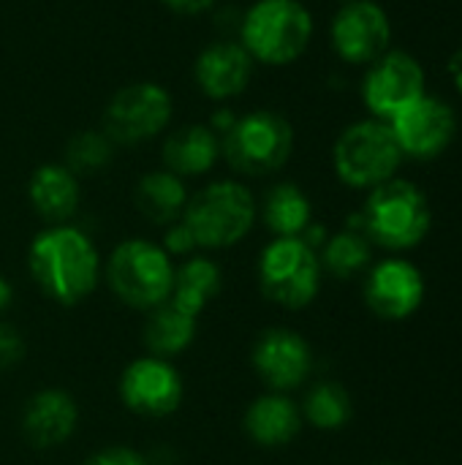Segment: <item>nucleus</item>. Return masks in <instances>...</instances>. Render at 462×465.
Listing matches in <instances>:
<instances>
[{"mask_svg":"<svg viewBox=\"0 0 462 465\" xmlns=\"http://www.w3.org/2000/svg\"><path fill=\"white\" fill-rule=\"evenodd\" d=\"M259 218L256 196L237 180H215L185 204L182 223L204 251H223L251 234Z\"/></svg>","mask_w":462,"mask_h":465,"instance_id":"nucleus-3","label":"nucleus"},{"mask_svg":"<svg viewBox=\"0 0 462 465\" xmlns=\"http://www.w3.org/2000/svg\"><path fill=\"white\" fill-rule=\"evenodd\" d=\"M79 425V406L71 392L49 387L38 390L22 411V433L35 450L65 444Z\"/></svg>","mask_w":462,"mask_h":465,"instance_id":"nucleus-16","label":"nucleus"},{"mask_svg":"<svg viewBox=\"0 0 462 465\" xmlns=\"http://www.w3.org/2000/svg\"><path fill=\"white\" fill-rule=\"evenodd\" d=\"M370 245L373 242L362 232H354V229L338 232L324 242V248L319 253L321 270H327L335 278H354L362 270H368L370 253H373Z\"/></svg>","mask_w":462,"mask_h":465,"instance_id":"nucleus-26","label":"nucleus"},{"mask_svg":"<svg viewBox=\"0 0 462 465\" xmlns=\"http://www.w3.org/2000/svg\"><path fill=\"white\" fill-rule=\"evenodd\" d=\"M261 221L275 237H300L313 223V207L305 191L294 183H278L267 191Z\"/></svg>","mask_w":462,"mask_h":465,"instance_id":"nucleus-24","label":"nucleus"},{"mask_svg":"<svg viewBox=\"0 0 462 465\" xmlns=\"http://www.w3.org/2000/svg\"><path fill=\"white\" fill-rule=\"evenodd\" d=\"M381 465H398V463H381Z\"/></svg>","mask_w":462,"mask_h":465,"instance_id":"nucleus-34","label":"nucleus"},{"mask_svg":"<svg viewBox=\"0 0 462 465\" xmlns=\"http://www.w3.org/2000/svg\"><path fill=\"white\" fill-rule=\"evenodd\" d=\"M169 11H174V14H185V16H191V14H202V11H207V8H212L215 5V0H161Z\"/></svg>","mask_w":462,"mask_h":465,"instance_id":"nucleus-31","label":"nucleus"},{"mask_svg":"<svg viewBox=\"0 0 462 465\" xmlns=\"http://www.w3.org/2000/svg\"><path fill=\"white\" fill-rule=\"evenodd\" d=\"M196 327H199V319L177 311L172 302L163 300L155 311L147 313V322H144L147 354L166 357V360L182 354L196 341Z\"/></svg>","mask_w":462,"mask_h":465,"instance_id":"nucleus-23","label":"nucleus"},{"mask_svg":"<svg viewBox=\"0 0 462 465\" xmlns=\"http://www.w3.org/2000/svg\"><path fill=\"white\" fill-rule=\"evenodd\" d=\"M188 188L185 180L172 174L169 169L147 172L133 191L136 210L155 226H172L182 218L188 204Z\"/></svg>","mask_w":462,"mask_h":465,"instance_id":"nucleus-21","label":"nucleus"},{"mask_svg":"<svg viewBox=\"0 0 462 465\" xmlns=\"http://www.w3.org/2000/svg\"><path fill=\"white\" fill-rule=\"evenodd\" d=\"M253 371L272 392H291L313 373L310 343L289 327H272L253 346Z\"/></svg>","mask_w":462,"mask_h":465,"instance_id":"nucleus-12","label":"nucleus"},{"mask_svg":"<svg viewBox=\"0 0 462 465\" xmlns=\"http://www.w3.org/2000/svg\"><path fill=\"white\" fill-rule=\"evenodd\" d=\"M368 308L387 322H403L414 316L425 302V278L408 259L389 256L378 262L365 281Z\"/></svg>","mask_w":462,"mask_h":465,"instance_id":"nucleus-15","label":"nucleus"},{"mask_svg":"<svg viewBox=\"0 0 462 465\" xmlns=\"http://www.w3.org/2000/svg\"><path fill=\"white\" fill-rule=\"evenodd\" d=\"M302 411L286 392L259 395L242 417L248 439L264 450H280L291 444L302 430Z\"/></svg>","mask_w":462,"mask_h":465,"instance_id":"nucleus-18","label":"nucleus"},{"mask_svg":"<svg viewBox=\"0 0 462 465\" xmlns=\"http://www.w3.org/2000/svg\"><path fill=\"white\" fill-rule=\"evenodd\" d=\"M313 38V16L300 0H256L240 19V44L253 63L289 65Z\"/></svg>","mask_w":462,"mask_h":465,"instance_id":"nucleus-4","label":"nucleus"},{"mask_svg":"<svg viewBox=\"0 0 462 465\" xmlns=\"http://www.w3.org/2000/svg\"><path fill=\"white\" fill-rule=\"evenodd\" d=\"M359 221L362 234L370 242L400 253L417 248L430 234L433 213L422 188L408 180L392 177L370 191Z\"/></svg>","mask_w":462,"mask_h":465,"instance_id":"nucleus-2","label":"nucleus"},{"mask_svg":"<svg viewBox=\"0 0 462 465\" xmlns=\"http://www.w3.org/2000/svg\"><path fill=\"white\" fill-rule=\"evenodd\" d=\"M84 465H152L150 458H144L142 452L123 447V444H112V447H101L95 450Z\"/></svg>","mask_w":462,"mask_h":465,"instance_id":"nucleus-28","label":"nucleus"},{"mask_svg":"<svg viewBox=\"0 0 462 465\" xmlns=\"http://www.w3.org/2000/svg\"><path fill=\"white\" fill-rule=\"evenodd\" d=\"M392 38L387 11L373 0H351L332 19V46L346 63H376Z\"/></svg>","mask_w":462,"mask_h":465,"instance_id":"nucleus-14","label":"nucleus"},{"mask_svg":"<svg viewBox=\"0 0 462 465\" xmlns=\"http://www.w3.org/2000/svg\"><path fill=\"white\" fill-rule=\"evenodd\" d=\"M302 420L308 425H313L316 430H340L351 422L354 414V403L351 395L335 384V381H319L308 390L305 403H302Z\"/></svg>","mask_w":462,"mask_h":465,"instance_id":"nucleus-25","label":"nucleus"},{"mask_svg":"<svg viewBox=\"0 0 462 465\" xmlns=\"http://www.w3.org/2000/svg\"><path fill=\"white\" fill-rule=\"evenodd\" d=\"M25 357V341L16 327L0 322V371H8L19 365Z\"/></svg>","mask_w":462,"mask_h":465,"instance_id":"nucleus-30","label":"nucleus"},{"mask_svg":"<svg viewBox=\"0 0 462 465\" xmlns=\"http://www.w3.org/2000/svg\"><path fill=\"white\" fill-rule=\"evenodd\" d=\"M103 272L120 302L150 313L172 294L177 267L163 245L144 237H131L112 251Z\"/></svg>","mask_w":462,"mask_h":465,"instance_id":"nucleus-5","label":"nucleus"},{"mask_svg":"<svg viewBox=\"0 0 462 465\" xmlns=\"http://www.w3.org/2000/svg\"><path fill=\"white\" fill-rule=\"evenodd\" d=\"M294 150V128L278 112H248L221 136V155L237 174L264 177L286 166Z\"/></svg>","mask_w":462,"mask_h":465,"instance_id":"nucleus-6","label":"nucleus"},{"mask_svg":"<svg viewBox=\"0 0 462 465\" xmlns=\"http://www.w3.org/2000/svg\"><path fill=\"white\" fill-rule=\"evenodd\" d=\"M403 161L400 144L384 120H359L349 125L332 150L335 174L349 188H376L395 177Z\"/></svg>","mask_w":462,"mask_h":465,"instance_id":"nucleus-8","label":"nucleus"},{"mask_svg":"<svg viewBox=\"0 0 462 465\" xmlns=\"http://www.w3.org/2000/svg\"><path fill=\"white\" fill-rule=\"evenodd\" d=\"M172 123V95L152 82H136L117 90L103 112V134L114 144H142L155 139Z\"/></svg>","mask_w":462,"mask_h":465,"instance_id":"nucleus-9","label":"nucleus"},{"mask_svg":"<svg viewBox=\"0 0 462 465\" xmlns=\"http://www.w3.org/2000/svg\"><path fill=\"white\" fill-rule=\"evenodd\" d=\"M27 270L33 283L57 305H79L101 278V256L87 232L71 223L41 229L27 248Z\"/></svg>","mask_w":462,"mask_h":465,"instance_id":"nucleus-1","label":"nucleus"},{"mask_svg":"<svg viewBox=\"0 0 462 465\" xmlns=\"http://www.w3.org/2000/svg\"><path fill=\"white\" fill-rule=\"evenodd\" d=\"M79 177L65 163H44L30 174L27 199L49 226L68 223L79 210Z\"/></svg>","mask_w":462,"mask_h":465,"instance_id":"nucleus-19","label":"nucleus"},{"mask_svg":"<svg viewBox=\"0 0 462 465\" xmlns=\"http://www.w3.org/2000/svg\"><path fill=\"white\" fill-rule=\"evenodd\" d=\"M11 302H14V286H11V281L0 272V313H5V311L11 308Z\"/></svg>","mask_w":462,"mask_h":465,"instance_id":"nucleus-32","label":"nucleus"},{"mask_svg":"<svg viewBox=\"0 0 462 465\" xmlns=\"http://www.w3.org/2000/svg\"><path fill=\"white\" fill-rule=\"evenodd\" d=\"M321 259L300 237H275L259 256V286L280 308H308L321 289Z\"/></svg>","mask_w":462,"mask_h":465,"instance_id":"nucleus-7","label":"nucleus"},{"mask_svg":"<svg viewBox=\"0 0 462 465\" xmlns=\"http://www.w3.org/2000/svg\"><path fill=\"white\" fill-rule=\"evenodd\" d=\"M425 95V71L406 52L381 54L365 76L362 98L376 120H392Z\"/></svg>","mask_w":462,"mask_h":465,"instance_id":"nucleus-11","label":"nucleus"},{"mask_svg":"<svg viewBox=\"0 0 462 465\" xmlns=\"http://www.w3.org/2000/svg\"><path fill=\"white\" fill-rule=\"evenodd\" d=\"M196 84L212 101H229L245 93L253 76V57L237 41H215L196 57Z\"/></svg>","mask_w":462,"mask_h":465,"instance_id":"nucleus-17","label":"nucleus"},{"mask_svg":"<svg viewBox=\"0 0 462 465\" xmlns=\"http://www.w3.org/2000/svg\"><path fill=\"white\" fill-rule=\"evenodd\" d=\"M185 395L177 365L166 357L144 354L125 365L120 376V401L139 417H169L180 409Z\"/></svg>","mask_w":462,"mask_h":465,"instance_id":"nucleus-10","label":"nucleus"},{"mask_svg":"<svg viewBox=\"0 0 462 465\" xmlns=\"http://www.w3.org/2000/svg\"><path fill=\"white\" fill-rule=\"evenodd\" d=\"M196 240H193V234H191V229L182 223V221H177V223H172V226H166V234H163V251L172 256V259H188V256H193L196 253Z\"/></svg>","mask_w":462,"mask_h":465,"instance_id":"nucleus-29","label":"nucleus"},{"mask_svg":"<svg viewBox=\"0 0 462 465\" xmlns=\"http://www.w3.org/2000/svg\"><path fill=\"white\" fill-rule=\"evenodd\" d=\"M449 74H452V79H455V84H457L462 95V49L449 60Z\"/></svg>","mask_w":462,"mask_h":465,"instance_id":"nucleus-33","label":"nucleus"},{"mask_svg":"<svg viewBox=\"0 0 462 465\" xmlns=\"http://www.w3.org/2000/svg\"><path fill=\"white\" fill-rule=\"evenodd\" d=\"M389 128L400 144L403 155L411 158H436L441 155L457 131V117L449 104L433 95H422L411 106H406L400 114L389 120Z\"/></svg>","mask_w":462,"mask_h":465,"instance_id":"nucleus-13","label":"nucleus"},{"mask_svg":"<svg viewBox=\"0 0 462 465\" xmlns=\"http://www.w3.org/2000/svg\"><path fill=\"white\" fill-rule=\"evenodd\" d=\"M221 158V136L210 125H182L169 134L163 144V169L177 177H202L215 169Z\"/></svg>","mask_w":462,"mask_h":465,"instance_id":"nucleus-20","label":"nucleus"},{"mask_svg":"<svg viewBox=\"0 0 462 465\" xmlns=\"http://www.w3.org/2000/svg\"><path fill=\"white\" fill-rule=\"evenodd\" d=\"M221 286H223L221 267L210 256L193 253L177 267L174 286H172V294L166 297V302H172L177 311L199 319L204 313V308L221 294Z\"/></svg>","mask_w":462,"mask_h":465,"instance_id":"nucleus-22","label":"nucleus"},{"mask_svg":"<svg viewBox=\"0 0 462 465\" xmlns=\"http://www.w3.org/2000/svg\"><path fill=\"white\" fill-rule=\"evenodd\" d=\"M114 142L103 131H82L65 147V166L79 174H98L112 163Z\"/></svg>","mask_w":462,"mask_h":465,"instance_id":"nucleus-27","label":"nucleus"}]
</instances>
